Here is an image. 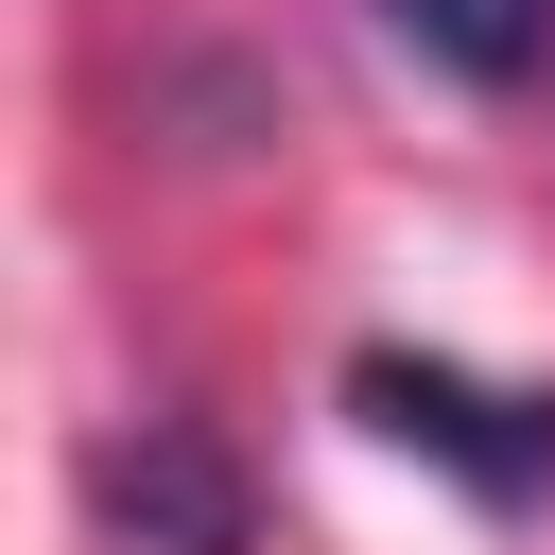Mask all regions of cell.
Listing matches in <instances>:
<instances>
[{
	"instance_id": "3957f363",
	"label": "cell",
	"mask_w": 555,
	"mask_h": 555,
	"mask_svg": "<svg viewBox=\"0 0 555 555\" xmlns=\"http://www.w3.org/2000/svg\"><path fill=\"white\" fill-rule=\"evenodd\" d=\"M399 52H434L451 87H538L555 69V0H382Z\"/></svg>"
},
{
	"instance_id": "7a4b0ae2",
	"label": "cell",
	"mask_w": 555,
	"mask_h": 555,
	"mask_svg": "<svg viewBox=\"0 0 555 555\" xmlns=\"http://www.w3.org/2000/svg\"><path fill=\"white\" fill-rule=\"evenodd\" d=\"M104 520H121L139 555H243V468H225L191 416H139V434L104 451Z\"/></svg>"
},
{
	"instance_id": "6da1fadb",
	"label": "cell",
	"mask_w": 555,
	"mask_h": 555,
	"mask_svg": "<svg viewBox=\"0 0 555 555\" xmlns=\"http://www.w3.org/2000/svg\"><path fill=\"white\" fill-rule=\"evenodd\" d=\"M347 416H364L382 451L451 468L486 520H520V503L555 486V382H486V364H451V347H364V364H347Z\"/></svg>"
}]
</instances>
